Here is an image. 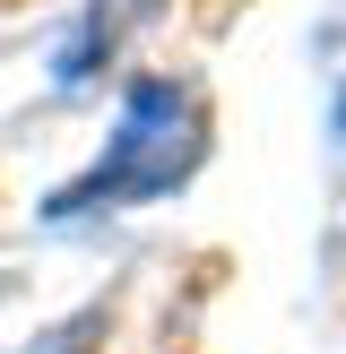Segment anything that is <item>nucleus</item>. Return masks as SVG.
I'll return each mask as SVG.
<instances>
[{
	"label": "nucleus",
	"mask_w": 346,
	"mask_h": 354,
	"mask_svg": "<svg viewBox=\"0 0 346 354\" xmlns=\"http://www.w3.org/2000/svg\"><path fill=\"white\" fill-rule=\"evenodd\" d=\"M208 156V130H199V95L173 78H130V95H121V121L113 138H104V156L78 173V182H61L44 199L52 225H78V216H121V207H147L165 199V190H182L190 173H199Z\"/></svg>",
	"instance_id": "f257e3e1"
},
{
	"label": "nucleus",
	"mask_w": 346,
	"mask_h": 354,
	"mask_svg": "<svg viewBox=\"0 0 346 354\" xmlns=\"http://www.w3.org/2000/svg\"><path fill=\"white\" fill-rule=\"evenodd\" d=\"M147 17H156V0H86L78 35H69L61 52H52V86H61V95H78V86L95 78V69L113 61V52L130 44V35L147 26Z\"/></svg>",
	"instance_id": "f03ea898"
},
{
	"label": "nucleus",
	"mask_w": 346,
	"mask_h": 354,
	"mask_svg": "<svg viewBox=\"0 0 346 354\" xmlns=\"http://www.w3.org/2000/svg\"><path fill=\"white\" fill-rule=\"evenodd\" d=\"M329 138L346 147V86H338V104H329Z\"/></svg>",
	"instance_id": "7ed1b4c3"
}]
</instances>
